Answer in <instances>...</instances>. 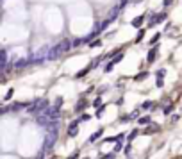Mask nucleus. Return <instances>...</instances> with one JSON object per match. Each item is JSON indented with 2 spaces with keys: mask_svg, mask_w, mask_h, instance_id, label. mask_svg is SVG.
<instances>
[{
  "mask_svg": "<svg viewBox=\"0 0 182 159\" xmlns=\"http://www.w3.org/2000/svg\"><path fill=\"white\" fill-rule=\"evenodd\" d=\"M145 77H146V73H145V72H143V73H139V75H138V77H136V79H138V80H139V79H145Z\"/></svg>",
  "mask_w": 182,
  "mask_h": 159,
  "instance_id": "dca6fc26",
  "label": "nucleus"
},
{
  "mask_svg": "<svg viewBox=\"0 0 182 159\" xmlns=\"http://www.w3.org/2000/svg\"><path fill=\"white\" fill-rule=\"evenodd\" d=\"M77 132H79V120L73 122L72 125H70V129H68V136L73 138V136H77Z\"/></svg>",
  "mask_w": 182,
  "mask_h": 159,
  "instance_id": "f03ea898",
  "label": "nucleus"
},
{
  "mask_svg": "<svg viewBox=\"0 0 182 159\" xmlns=\"http://www.w3.org/2000/svg\"><path fill=\"white\" fill-rule=\"evenodd\" d=\"M61 104H63V98H61V97H57V100H55V106H54V109H55V111H59V109H61Z\"/></svg>",
  "mask_w": 182,
  "mask_h": 159,
  "instance_id": "9b49d317",
  "label": "nucleus"
},
{
  "mask_svg": "<svg viewBox=\"0 0 182 159\" xmlns=\"http://www.w3.org/2000/svg\"><path fill=\"white\" fill-rule=\"evenodd\" d=\"M143 20H145V18H143V16H138V18H136V20H134V22H132V25H134V27H139V25H141V23H143Z\"/></svg>",
  "mask_w": 182,
  "mask_h": 159,
  "instance_id": "1a4fd4ad",
  "label": "nucleus"
},
{
  "mask_svg": "<svg viewBox=\"0 0 182 159\" xmlns=\"http://www.w3.org/2000/svg\"><path fill=\"white\" fill-rule=\"evenodd\" d=\"M11 109H13V111H20V109H23V104L22 102H15V104L11 106Z\"/></svg>",
  "mask_w": 182,
  "mask_h": 159,
  "instance_id": "0eeeda50",
  "label": "nucleus"
},
{
  "mask_svg": "<svg viewBox=\"0 0 182 159\" xmlns=\"http://www.w3.org/2000/svg\"><path fill=\"white\" fill-rule=\"evenodd\" d=\"M113 157H114V154H109V156H105L104 159H113Z\"/></svg>",
  "mask_w": 182,
  "mask_h": 159,
  "instance_id": "a211bd4d",
  "label": "nucleus"
},
{
  "mask_svg": "<svg viewBox=\"0 0 182 159\" xmlns=\"http://www.w3.org/2000/svg\"><path fill=\"white\" fill-rule=\"evenodd\" d=\"M141 107H143V109H150V107H152V102H145Z\"/></svg>",
  "mask_w": 182,
  "mask_h": 159,
  "instance_id": "ddd939ff",
  "label": "nucleus"
},
{
  "mask_svg": "<svg viewBox=\"0 0 182 159\" xmlns=\"http://www.w3.org/2000/svg\"><path fill=\"white\" fill-rule=\"evenodd\" d=\"M173 0H164V7H170V4H171Z\"/></svg>",
  "mask_w": 182,
  "mask_h": 159,
  "instance_id": "f3484780",
  "label": "nucleus"
},
{
  "mask_svg": "<svg viewBox=\"0 0 182 159\" xmlns=\"http://www.w3.org/2000/svg\"><path fill=\"white\" fill-rule=\"evenodd\" d=\"M61 54H63V50H61V45H55V47H52L50 54H48V59H55V57H59Z\"/></svg>",
  "mask_w": 182,
  "mask_h": 159,
  "instance_id": "f257e3e1",
  "label": "nucleus"
},
{
  "mask_svg": "<svg viewBox=\"0 0 182 159\" xmlns=\"http://www.w3.org/2000/svg\"><path fill=\"white\" fill-rule=\"evenodd\" d=\"M86 120H89V116L87 115H84V116H80L79 118V122H86Z\"/></svg>",
  "mask_w": 182,
  "mask_h": 159,
  "instance_id": "4468645a",
  "label": "nucleus"
},
{
  "mask_svg": "<svg viewBox=\"0 0 182 159\" xmlns=\"http://www.w3.org/2000/svg\"><path fill=\"white\" fill-rule=\"evenodd\" d=\"M155 50H157V48H152V50L148 52V61H150V63L155 59Z\"/></svg>",
  "mask_w": 182,
  "mask_h": 159,
  "instance_id": "9d476101",
  "label": "nucleus"
},
{
  "mask_svg": "<svg viewBox=\"0 0 182 159\" xmlns=\"http://www.w3.org/2000/svg\"><path fill=\"white\" fill-rule=\"evenodd\" d=\"M82 107H84V102L80 100L79 104H77V111H80V109H82Z\"/></svg>",
  "mask_w": 182,
  "mask_h": 159,
  "instance_id": "2eb2a0df",
  "label": "nucleus"
},
{
  "mask_svg": "<svg viewBox=\"0 0 182 159\" xmlns=\"http://www.w3.org/2000/svg\"><path fill=\"white\" fill-rule=\"evenodd\" d=\"M100 136H102V129H100V130H96L95 134H93V136L89 138V141H96V139H98Z\"/></svg>",
  "mask_w": 182,
  "mask_h": 159,
  "instance_id": "6e6552de",
  "label": "nucleus"
},
{
  "mask_svg": "<svg viewBox=\"0 0 182 159\" xmlns=\"http://www.w3.org/2000/svg\"><path fill=\"white\" fill-rule=\"evenodd\" d=\"M59 45H61V50H63V52H68L73 47V41H70V39H63Z\"/></svg>",
  "mask_w": 182,
  "mask_h": 159,
  "instance_id": "20e7f679",
  "label": "nucleus"
},
{
  "mask_svg": "<svg viewBox=\"0 0 182 159\" xmlns=\"http://www.w3.org/2000/svg\"><path fill=\"white\" fill-rule=\"evenodd\" d=\"M96 36H98V30H95V32H91L89 36H86V38H84V41H86V43H89V41H93Z\"/></svg>",
  "mask_w": 182,
  "mask_h": 159,
  "instance_id": "423d86ee",
  "label": "nucleus"
},
{
  "mask_svg": "<svg viewBox=\"0 0 182 159\" xmlns=\"http://www.w3.org/2000/svg\"><path fill=\"white\" fill-rule=\"evenodd\" d=\"M27 63H29V59H18V61L15 63V68H23Z\"/></svg>",
  "mask_w": 182,
  "mask_h": 159,
  "instance_id": "39448f33",
  "label": "nucleus"
},
{
  "mask_svg": "<svg viewBox=\"0 0 182 159\" xmlns=\"http://www.w3.org/2000/svg\"><path fill=\"white\" fill-rule=\"evenodd\" d=\"M166 18V13H159V15L152 16V20H150V25H155V23H161L162 20Z\"/></svg>",
  "mask_w": 182,
  "mask_h": 159,
  "instance_id": "7ed1b4c3",
  "label": "nucleus"
},
{
  "mask_svg": "<svg viewBox=\"0 0 182 159\" xmlns=\"http://www.w3.org/2000/svg\"><path fill=\"white\" fill-rule=\"evenodd\" d=\"M139 123H141V125H146V123H150V118H148V116H143V118H139Z\"/></svg>",
  "mask_w": 182,
  "mask_h": 159,
  "instance_id": "f8f14e48",
  "label": "nucleus"
}]
</instances>
